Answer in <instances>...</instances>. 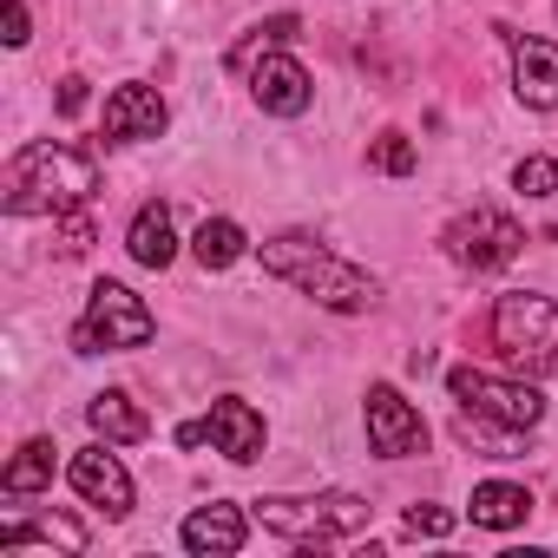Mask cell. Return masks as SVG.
Listing matches in <instances>:
<instances>
[{"instance_id":"6da1fadb","label":"cell","mask_w":558,"mask_h":558,"mask_svg":"<svg viewBox=\"0 0 558 558\" xmlns=\"http://www.w3.org/2000/svg\"><path fill=\"white\" fill-rule=\"evenodd\" d=\"M99 191V165L80 151V145H60V138H34L14 151L8 178H0V204L14 217H66V210H86Z\"/></svg>"},{"instance_id":"7a4b0ae2","label":"cell","mask_w":558,"mask_h":558,"mask_svg":"<svg viewBox=\"0 0 558 558\" xmlns=\"http://www.w3.org/2000/svg\"><path fill=\"white\" fill-rule=\"evenodd\" d=\"M263 269L283 276V283H296L303 296H316V303L336 310V316H362V310H375V296H381V283H375L368 269L342 263L336 250H323V243L303 236V230L269 236V243H263Z\"/></svg>"},{"instance_id":"3957f363","label":"cell","mask_w":558,"mask_h":558,"mask_svg":"<svg viewBox=\"0 0 558 558\" xmlns=\"http://www.w3.org/2000/svg\"><path fill=\"white\" fill-rule=\"evenodd\" d=\"M263 532L290 538V545H342L355 532H368L375 506L355 493H316V499H256Z\"/></svg>"},{"instance_id":"277c9868","label":"cell","mask_w":558,"mask_h":558,"mask_svg":"<svg viewBox=\"0 0 558 558\" xmlns=\"http://www.w3.org/2000/svg\"><path fill=\"white\" fill-rule=\"evenodd\" d=\"M486 336H493V349H499L512 368H525V375H558V303H551V296H525V290L499 296L493 316H486Z\"/></svg>"},{"instance_id":"5b68a950","label":"cell","mask_w":558,"mask_h":558,"mask_svg":"<svg viewBox=\"0 0 558 558\" xmlns=\"http://www.w3.org/2000/svg\"><path fill=\"white\" fill-rule=\"evenodd\" d=\"M158 336V316L125 290V283H93L86 316L73 323V355H112V349H145Z\"/></svg>"},{"instance_id":"8992f818","label":"cell","mask_w":558,"mask_h":558,"mask_svg":"<svg viewBox=\"0 0 558 558\" xmlns=\"http://www.w3.org/2000/svg\"><path fill=\"white\" fill-rule=\"evenodd\" d=\"M447 395H453L466 414H486V421L519 427V434L545 421V395H538L532 381H499V375H486V368H453V375H447Z\"/></svg>"},{"instance_id":"52a82bcc","label":"cell","mask_w":558,"mask_h":558,"mask_svg":"<svg viewBox=\"0 0 558 558\" xmlns=\"http://www.w3.org/2000/svg\"><path fill=\"white\" fill-rule=\"evenodd\" d=\"M440 243H447V256H453L460 269H473V276H480V269H506V263L525 250V230H519L506 210L473 204L466 217H453V223H447V236H440Z\"/></svg>"},{"instance_id":"ba28073f","label":"cell","mask_w":558,"mask_h":558,"mask_svg":"<svg viewBox=\"0 0 558 558\" xmlns=\"http://www.w3.org/2000/svg\"><path fill=\"white\" fill-rule=\"evenodd\" d=\"M368 447L381 460H408V453H427V421L401 401V388L375 381L368 388Z\"/></svg>"},{"instance_id":"9c48e42d","label":"cell","mask_w":558,"mask_h":558,"mask_svg":"<svg viewBox=\"0 0 558 558\" xmlns=\"http://www.w3.org/2000/svg\"><path fill=\"white\" fill-rule=\"evenodd\" d=\"M512 40V93L532 106V112H551L558 106V47L551 40H525L512 27H499Z\"/></svg>"},{"instance_id":"30bf717a","label":"cell","mask_w":558,"mask_h":558,"mask_svg":"<svg viewBox=\"0 0 558 558\" xmlns=\"http://www.w3.org/2000/svg\"><path fill=\"white\" fill-rule=\"evenodd\" d=\"M250 93H256V106H263V112H276V119H303V112H310V99H316L310 73H303L290 53H269V60H256V73H250Z\"/></svg>"},{"instance_id":"8fae6325","label":"cell","mask_w":558,"mask_h":558,"mask_svg":"<svg viewBox=\"0 0 558 558\" xmlns=\"http://www.w3.org/2000/svg\"><path fill=\"white\" fill-rule=\"evenodd\" d=\"M204 434H210V447H217L223 460H236V466H250V460L263 453V414H256L250 401H236V395L210 401V414H204Z\"/></svg>"},{"instance_id":"7c38bea8","label":"cell","mask_w":558,"mask_h":558,"mask_svg":"<svg viewBox=\"0 0 558 558\" xmlns=\"http://www.w3.org/2000/svg\"><path fill=\"white\" fill-rule=\"evenodd\" d=\"M73 486H80V499H93L106 519H125L132 512V480H125V466L106 453V447H86V453H73Z\"/></svg>"},{"instance_id":"4fadbf2b","label":"cell","mask_w":558,"mask_h":558,"mask_svg":"<svg viewBox=\"0 0 558 558\" xmlns=\"http://www.w3.org/2000/svg\"><path fill=\"white\" fill-rule=\"evenodd\" d=\"M165 99L151 86H119L106 99V138L112 145H132V138H165Z\"/></svg>"},{"instance_id":"5bb4252c","label":"cell","mask_w":558,"mask_h":558,"mask_svg":"<svg viewBox=\"0 0 558 558\" xmlns=\"http://www.w3.org/2000/svg\"><path fill=\"white\" fill-rule=\"evenodd\" d=\"M243 538H250V519L230 499H210V506H197L184 519V545L204 551V558H230V551H243Z\"/></svg>"},{"instance_id":"9a60e30c","label":"cell","mask_w":558,"mask_h":558,"mask_svg":"<svg viewBox=\"0 0 558 558\" xmlns=\"http://www.w3.org/2000/svg\"><path fill=\"white\" fill-rule=\"evenodd\" d=\"M125 250H132V263H145V269H165V263L178 256L171 210H165V204H145V210L132 217V230H125Z\"/></svg>"},{"instance_id":"2e32d148","label":"cell","mask_w":558,"mask_h":558,"mask_svg":"<svg viewBox=\"0 0 558 558\" xmlns=\"http://www.w3.org/2000/svg\"><path fill=\"white\" fill-rule=\"evenodd\" d=\"M86 421H93V434H106V440H119V447H132V440H145V434H151L145 408H138L132 395H119V388L93 395V401H86Z\"/></svg>"},{"instance_id":"e0dca14e","label":"cell","mask_w":558,"mask_h":558,"mask_svg":"<svg viewBox=\"0 0 558 558\" xmlns=\"http://www.w3.org/2000/svg\"><path fill=\"white\" fill-rule=\"evenodd\" d=\"M525 512H532V493H525V486H512V480H486V486H473V525L512 532V525H525Z\"/></svg>"},{"instance_id":"ac0fdd59","label":"cell","mask_w":558,"mask_h":558,"mask_svg":"<svg viewBox=\"0 0 558 558\" xmlns=\"http://www.w3.org/2000/svg\"><path fill=\"white\" fill-rule=\"evenodd\" d=\"M0 486H8V499H27V493H47L53 486V440H27L8 473H0Z\"/></svg>"},{"instance_id":"d6986e66","label":"cell","mask_w":558,"mask_h":558,"mask_svg":"<svg viewBox=\"0 0 558 558\" xmlns=\"http://www.w3.org/2000/svg\"><path fill=\"white\" fill-rule=\"evenodd\" d=\"M243 250H250V243H243V230H236L230 217H204L197 236H191V256H197L204 269H230Z\"/></svg>"},{"instance_id":"ffe728a7","label":"cell","mask_w":558,"mask_h":558,"mask_svg":"<svg viewBox=\"0 0 558 558\" xmlns=\"http://www.w3.org/2000/svg\"><path fill=\"white\" fill-rule=\"evenodd\" d=\"M296 27H303L296 14H269V21H263V27H256V34L230 53V73H256V60H269L283 40H296Z\"/></svg>"},{"instance_id":"44dd1931","label":"cell","mask_w":558,"mask_h":558,"mask_svg":"<svg viewBox=\"0 0 558 558\" xmlns=\"http://www.w3.org/2000/svg\"><path fill=\"white\" fill-rule=\"evenodd\" d=\"M27 538H47V545H66V551H86V525L80 519H27V525H0V545H27Z\"/></svg>"},{"instance_id":"7402d4cb","label":"cell","mask_w":558,"mask_h":558,"mask_svg":"<svg viewBox=\"0 0 558 558\" xmlns=\"http://www.w3.org/2000/svg\"><path fill=\"white\" fill-rule=\"evenodd\" d=\"M368 165L388 171V178H408V171H414V145H408V132H381V138L368 145Z\"/></svg>"},{"instance_id":"603a6c76","label":"cell","mask_w":558,"mask_h":558,"mask_svg":"<svg viewBox=\"0 0 558 558\" xmlns=\"http://www.w3.org/2000/svg\"><path fill=\"white\" fill-rule=\"evenodd\" d=\"M512 184H519L525 197H551V191H558V165H551V158H519Z\"/></svg>"},{"instance_id":"cb8c5ba5","label":"cell","mask_w":558,"mask_h":558,"mask_svg":"<svg viewBox=\"0 0 558 558\" xmlns=\"http://www.w3.org/2000/svg\"><path fill=\"white\" fill-rule=\"evenodd\" d=\"M453 512L447 506H408V538H447Z\"/></svg>"},{"instance_id":"d4e9b609","label":"cell","mask_w":558,"mask_h":558,"mask_svg":"<svg viewBox=\"0 0 558 558\" xmlns=\"http://www.w3.org/2000/svg\"><path fill=\"white\" fill-rule=\"evenodd\" d=\"M93 250V217L86 210H66L60 217V256H86Z\"/></svg>"},{"instance_id":"484cf974","label":"cell","mask_w":558,"mask_h":558,"mask_svg":"<svg viewBox=\"0 0 558 558\" xmlns=\"http://www.w3.org/2000/svg\"><path fill=\"white\" fill-rule=\"evenodd\" d=\"M80 106H86V80H80V73H66V80H60V93H53V112H66V119H73Z\"/></svg>"},{"instance_id":"4316f807","label":"cell","mask_w":558,"mask_h":558,"mask_svg":"<svg viewBox=\"0 0 558 558\" xmlns=\"http://www.w3.org/2000/svg\"><path fill=\"white\" fill-rule=\"evenodd\" d=\"M34 21H27V0H8V47H27Z\"/></svg>"},{"instance_id":"83f0119b","label":"cell","mask_w":558,"mask_h":558,"mask_svg":"<svg viewBox=\"0 0 558 558\" xmlns=\"http://www.w3.org/2000/svg\"><path fill=\"white\" fill-rule=\"evenodd\" d=\"M210 434H204V421H191V427H178V447H204Z\"/></svg>"}]
</instances>
